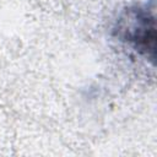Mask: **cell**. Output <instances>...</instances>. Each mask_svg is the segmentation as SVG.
I'll return each mask as SVG.
<instances>
[{
  "label": "cell",
  "instance_id": "cell-1",
  "mask_svg": "<svg viewBox=\"0 0 157 157\" xmlns=\"http://www.w3.org/2000/svg\"><path fill=\"white\" fill-rule=\"evenodd\" d=\"M113 32L119 40L131 45L139 54L155 60L156 22L152 11L146 6L126 7L118 17Z\"/></svg>",
  "mask_w": 157,
  "mask_h": 157
}]
</instances>
